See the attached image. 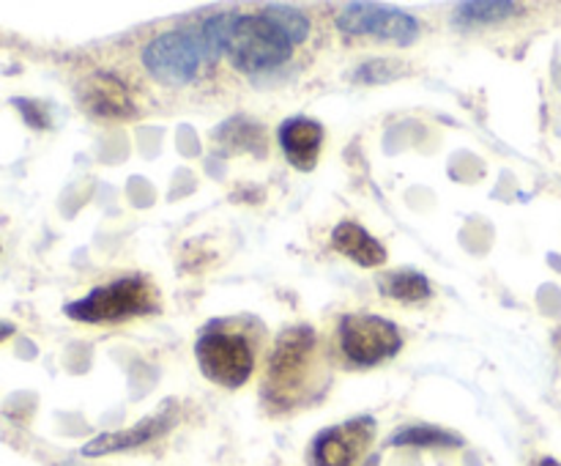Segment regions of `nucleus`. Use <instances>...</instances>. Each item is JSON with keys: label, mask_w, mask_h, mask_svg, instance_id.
I'll return each mask as SVG.
<instances>
[{"label": "nucleus", "mask_w": 561, "mask_h": 466, "mask_svg": "<svg viewBox=\"0 0 561 466\" xmlns=\"http://www.w3.org/2000/svg\"><path fill=\"white\" fill-rule=\"evenodd\" d=\"M321 345L310 327L285 329L274 343L266 371V400L277 409H294L321 389Z\"/></svg>", "instance_id": "obj_1"}, {"label": "nucleus", "mask_w": 561, "mask_h": 466, "mask_svg": "<svg viewBox=\"0 0 561 466\" xmlns=\"http://www.w3.org/2000/svg\"><path fill=\"white\" fill-rule=\"evenodd\" d=\"M195 354L203 376L219 387H241L255 371V343L239 323L219 321L203 329Z\"/></svg>", "instance_id": "obj_2"}, {"label": "nucleus", "mask_w": 561, "mask_h": 466, "mask_svg": "<svg viewBox=\"0 0 561 466\" xmlns=\"http://www.w3.org/2000/svg\"><path fill=\"white\" fill-rule=\"evenodd\" d=\"M157 310L159 294L142 274H126L66 305V316L82 323H118Z\"/></svg>", "instance_id": "obj_3"}, {"label": "nucleus", "mask_w": 561, "mask_h": 466, "mask_svg": "<svg viewBox=\"0 0 561 466\" xmlns=\"http://www.w3.org/2000/svg\"><path fill=\"white\" fill-rule=\"evenodd\" d=\"M294 42L288 33L261 11V14H239L225 55L241 71H272L290 58Z\"/></svg>", "instance_id": "obj_4"}, {"label": "nucleus", "mask_w": 561, "mask_h": 466, "mask_svg": "<svg viewBox=\"0 0 561 466\" xmlns=\"http://www.w3.org/2000/svg\"><path fill=\"white\" fill-rule=\"evenodd\" d=\"M140 60L148 75L162 86H186L201 71L206 49H203L201 33L168 31L142 47Z\"/></svg>", "instance_id": "obj_5"}, {"label": "nucleus", "mask_w": 561, "mask_h": 466, "mask_svg": "<svg viewBox=\"0 0 561 466\" xmlns=\"http://www.w3.org/2000/svg\"><path fill=\"white\" fill-rule=\"evenodd\" d=\"M340 351L356 367H370L400 351L403 338L398 327L381 316H345L340 321Z\"/></svg>", "instance_id": "obj_6"}, {"label": "nucleus", "mask_w": 561, "mask_h": 466, "mask_svg": "<svg viewBox=\"0 0 561 466\" xmlns=\"http://www.w3.org/2000/svg\"><path fill=\"white\" fill-rule=\"evenodd\" d=\"M337 27L345 36H378L398 44H414L420 25L405 11L378 3H351L337 14Z\"/></svg>", "instance_id": "obj_7"}, {"label": "nucleus", "mask_w": 561, "mask_h": 466, "mask_svg": "<svg viewBox=\"0 0 561 466\" xmlns=\"http://www.w3.org/2000/svg\"><path fill=\"white\" fill-rule=\"evenodd\" d=\"M373 439V420L359 417L345 425L329 428L312 442V461L316 466H354L365 455Z\"/></svg>", "instance_id": "obj_8"}, {"label": "nucleus", "mask_w": 561, "mask_h": 466, "mask_svg": "<svg viewBox=\"0 0 561 466\" xmlns=\"http://www.w3.org/2000/svg\"><path fill=\"white\" fill-rule=\"evenodd\" d=\"M82 104L99 118H131L135 115V99L126 82L113 75L88 77L82 88Z\"/></svg>", "instance_id": "obj_9"}, {"label": "nucleus", "mask_w": 561, "mask_h": 466, "mask_svg": "<svg viewBox=\"0 0 561 466\" xmlns=\"http://www.w3.org/2000/svg\"><path fill=\"white\" fill-rule=\"evenodd\" d=\"M323 143V126L310 118H290L279 126V146L290 164L299 170H312Z\"/></svg>", "instance_id": "obj_10"}, {"label": "nucleus", "mask_w": 561, "mask_h": 466, "mask_svg": "<svg viewBox=\"0 0 561 466\" xmlns=\"http://www.w3.org/2000/svg\"><path fill=\"white\" fill-rule=\"evenodd\" d=\"M168 425H170V420L164 411L157 417H146V420H140L137 425H131V428H124V431L102 433V436L91 439V442L82 447V455H85V458H99V455L140 447V444L151 442L153 436H159V433H162Z\"/></svg>", "instance_id": "obj_11"}, {"label": "nucleus", "mask_w": 561, "mask_h": 466, "mask_svg": "<svg viewBox=\"0 0 561 466\" xmlns=\"http://www.w3.org/2000/svg\"><path fill=\"white\" fill-rule=\"evenodd\" d=\"M332 247L343 255H348L351 261H356L359 266H381L387 261V250L378 239H373L362 225L356 223H340L332 234Z\"/></svg>", "instance_id": "obj_12"}, {"label": "nucleus", "mask_w": 561, "mask_h": 466, "mask_svg": "<svg viewBox=\"0 0 561 466\" xmlns=\"http://www.w3.org/2000/svg\"><path fill=\"white\" fill-rule=\"evenodd\" d=\"M520 5L510 0H480V3L455 5V20L460 25H488V22H502L507 16L518 14Z\"/></svg>", "instance_id": "obj_13"}, {"label": "nucleus", "mask_w": 561, "mask_h": 466, "mask_svg": "<svg viewBox=\"0 0 561 466\" xmlns=\"http://www.w3.org/2000/svg\"><path fill=\"white\" fill-rule=\"evenodd\" d=\"M381 291L387 296H392V299H400V302H422L431 296V283H427L425 274L403 269V272L383 274Z\"/></svg>", "instance_id": "obj_14"}, {"label": "nucleus", "mask_w": 561, "mask_h": 466, "mask_svg": "<svg viewBox=\"0 0 561 466\" xmlns=\"http://www.w3.org/2000/svg\"><path fill=\"white\" fill-rule=\"evenodd\" d=\"M236 20H239V14H236V11H225V14H214L203 22L201 42H203V49H206L208 60H217L219 55H225V49H228V42H230V31H233Z\"/></svg>", "instance_id": "obj_15"}, {"label": "nucleus", "mask_w": 561, "mask_h": 466, "mask_svg": "<svg viewBox=\"0 0 561 466\" xmlns=\"http://www.w3.org/2000/svg\"><path fill=\"white\" fill-rule=\"evenodd\" d=\"M394 447H458L460 436H453L449 431L431 425L403 428L398 436H392Z\"/></svg>", "instance_id": "obj_16"}, {"label": "nucleus", "mask_w": 561, "mask_h": 466, "mask_svg": "<svg viewBox=\"0 0 561 466\" xmlns=\"http://www.w3.org/2000/svg\"><path fill=\"white\" fill-rule=\"evenodd\" d=\"M263 14L272 16V20L277 22L285 33H288L290 42L294 44H301L307 36H310V22H307V16L301 14L299 9H294V5L274 3V5H266V9H263Z\"/></svg>", "instance_id": "obj_17"}, {"label": "nucleus", "mask_w": 561, "mask_h": 466, "mask_svg": "<svg viewBox=\"0 0 561 466\" xmlns=\"http://www.w3.org/2000/svg\"><path fill=\"white\" fill-rule=\"evenodd\" d=\"M11 334H14V323H9V321H0V340L11 338Z\"/></svg>", "instance_id": "obj_18"}, {"label": "nucleus", "mask_w": 561, "mask_h": 466, "mask_svg": "<svg viewBox=\"0 0 561 466\" xmlns=\"http://www.w3.org/2000/svg\"><path fill=\"white\" fill-rule=\"evenodd\" d=\"M540 466H559V464H557V461H542Z\"/></svg>", "instance_id": "obj_19"}]
</instances>
